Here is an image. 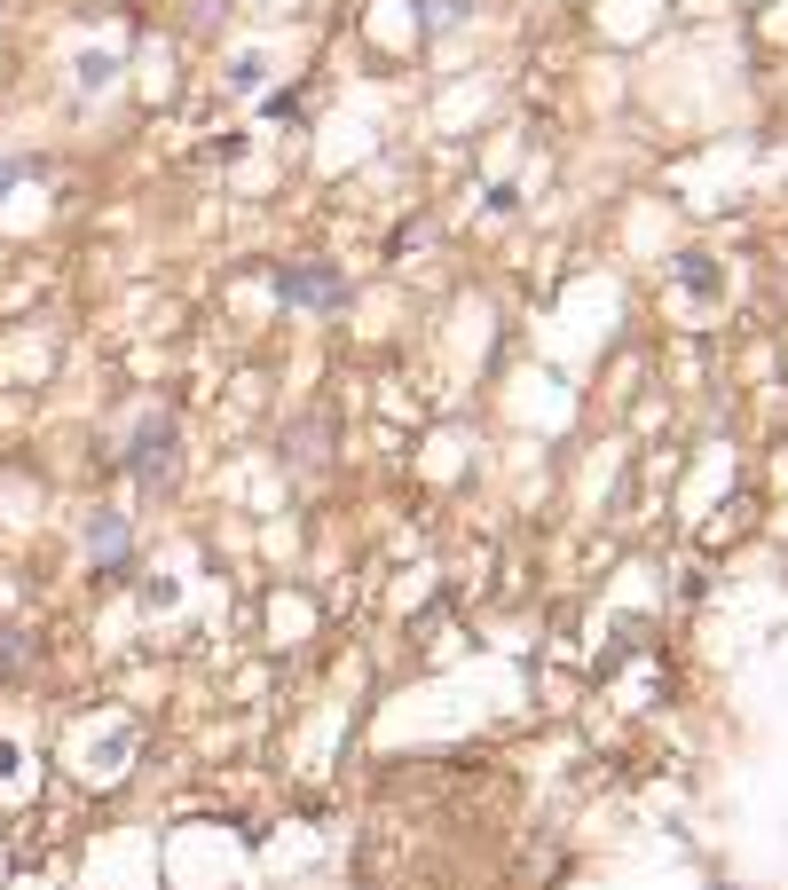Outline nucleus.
<instances>
[{"label": "nucleus", "mask_w": 788, "mask_h": 890, "mask_svg": "<svg viewBox=\"0 0 788 890\" xmlns=\"http://www.w3.org/2000/svg\"><path fill=\"white\" fill-rule=\"evenodd\" d=\"M173 441H182V433H173V418H166V410H150V418L134 426V441H127V466H134V481H142V489L173 481Z\"/></svg>", "instance_id": "nucleus-1"}, {"label": "nucleus", "mask_w": 788, "mask_h": 890, "mask_svg": "<svg viewBox=\"0 0 788 890\" xmlns=\"http://www.w3.org/2000/svg\"><path fill=\"white\" fill-rule=\"evenodd\" d=\"M277 292H285V300H300V308H331V300H347L339 269H316V260H308V269H285V277H277Z\"/></svg>", "instance_id": "nucleus-2"}, {"label": "nucleus", "mask_w": 788, "mask_h": 890, "mask_svg": "<svg viewBox=\"0 0 788 890\" xmlns=\"http://www.w3.org/2000/svg\"><path fill=\"white\" fill-rule=\"evenodd\" d=\"M24 654H32V639H17V631H0V678H9V670H24Z\"/></svg>", "instance_id": "nucleus-4"}, {"label": "nucleus", "mask_w": 788, "mask_h": 890, "mask_svg": "<svg viewBox=\"0 0 788 890\" xmlns=\"http://www.w3.org/2000/svg\"><path fill=\"white\" fill-rule=\"evenodd\" d=\"M87 552H96L103 576H119L127 568V520L119 512H96V520H87Z\"/></svg>", "instance_id": "nucleus-3"}, {"label": "nucleus", "mask_w": 788, "mask_h": 890, "mask_svg": "<svg viewBox=\"0 0 788 890\" xmlns=\"http://www.w3.org/2000/svg\"><path fill=\"white\" fill-rule=\"evenodd\" d=\"M229 79H237V87H245V96H252V87H260V79H269V63H260V56H237V71H229Z\"/></svg>", "instance_id": "nucleus-5"}, {"label": "nucleus", "mask_w": 788, "mask_h": 890, "mask_svg": "<svg viewBox=\"0 0 788 890\" xmlns=\"http://www.w3.org/2000/svg\"><path fill=\"white\" fill-rule=\"evenodd\" d=\"M24 182V158H0V190H17Z\"/></svg>", "instance_id": "nucleus-6"}]
</instances>
